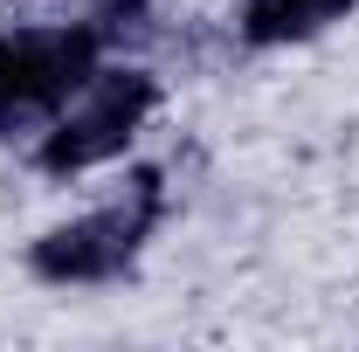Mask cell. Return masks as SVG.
Returning a JSON list of instances; mask_svg holds the SVG:
<instances>
[{
  "label": "cell",
  "instance_id": "obj_1",
  "mask_svg": "<svg viewBox=\"0 0 359 352\" xmlns=\"http://www.w3.org/2000/svg\"><path fill=\"white\" fill-rule=\"evenodd\" d=\"M159 173L145 166V173L132 180V194L125 201H111V208H97V215L69 221V228H55V235H42L35 242V276H48V283H97V276H118V269L138 256V242L152 235V221H159Z\"/></svg>",
  "mask_w": 359,
  "mask_h": 352
},
{
  "label": "cell",
  "instance_id": "obj_2",
  "mask_svg": "<svg viewBox=\"0 0 359 352\" xmlns=\"http://www.w3.org/2000/svg\"><path fill=\"white\" fill-rule=\"evenodd\" d=\"M97 76V28H28L0 42V125H28L62 111Z\"/></svg>",
  "mask_w": 359,
  "mask_h": 352
},
{
  "label": "cell",
  "instance_id": "obj_3",
  "mask_svg": "<svg viewBox=\"0 0 359 352\" xmlns=\"http://www.w3.org/2000/svg\"><path fill=\"white\" fill-rule=\"evenodd\" d=\"M159 104V83L138 76V69H111V76H90V97L55 118L42 138V173H83L125 152V138L138 132V118Z\"/></svg>",
  "mask_w": 359,
  "mask_h": 352
},
{
  "label": "cell",
  "instance_id": "obj_4",
  "mask_svg": "<svg viewBox=\"0 0 359 352\" xmlns=\"http://www.w3.org/2000/svg\"><path fill=\"white\" fill-rule=\"evenodd\" d=\"M359 0H249V14H242V35L249 42H304L318 28H332V21H346Z\"/></svg>",
  "mask_w": 359,
  "mask_h": 352
}]
</instances>
